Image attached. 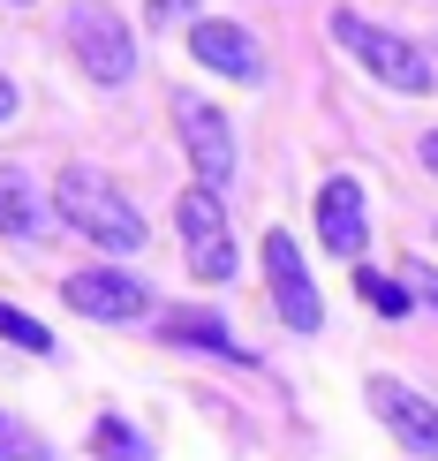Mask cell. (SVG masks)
Segmentation results:
<instances>
[{"instance_id":"cell-12","label":"cell","mask_w":438,"mask_h":461,"mask_svg":"<svg viewBox=\"0 0 438 461\" xmlns=\"http://www.w3.org/2000/svg\"><path fill=\"white\" fill-rule=\"evenodd\" d=\"M91 454L99 461H151V438L129 431L121 416H99V424H91Z\"/></svg>"},{"instance_id":"cell-11","label":"cell","mask_w":438,"mask_h":461,"mask_svg":"<svg viewBox=\"0 0 438 461\" xmlns=\"http://www.w3.org/2000/svg\"><path fill=\"white\" fill-rule=\"evenodd\" d=\"M46 227V204L23 175H0V235H38Z\"/></svg>"},{"instance_id":"cell-4","label":"cell","mask_w":438,"mask_h":461,"mask_svg":"<svg viewBox=\"0 0 438 461\" xmlns=\"http://www.w3.org/2000/svg\"><path fill=\"white\" fill-rule=\"evenodd\" d=\"M264 280H273V303H280V318H288L295 333H317V325H326L317 280H310V265H302V249H295L288 227H273V235H264Z\"/></svg>"},{"instance_id":"cell-1","label":"cell","mask_w":438,"mask_h":461,"mask_svg":"<svg viewBox=\"0 0 438 461\" xmlns=\"http://www.w3.org/2000/svg\"><path fill=\"white\" fill-rule=\"evenodd\" d=\"M53 212H61L84 242L113 249V258H129V249H144V212L121 197L106 175H91V167H68L61 182H53Z\"/></svg>"},{"instance_id":"cell-5","label":"cell","mask_w":438,"mask_h":461,"mask_svg":"<svg viewBox=\"0 0 438 461\" xmlns=\"http://www.w3.org/2000/svg\"><path fill=\"white\" fill-rule=\"evenodd\" d=\"M174 227L189 242V273L197 280H235V242H227V212H219L212 189H182Z\"/></svg>"},{"instance_id":"cell-7","label":"cell","mask_w":438,"mask_h":461,"mask_svg":"<svg viewBox=\"0 0 438 461\" xmlns=\"http://www.w3.org/2000/svg\"><path fill=\"white\" fill-rule=\"evenodd\" d=\"M371 409H378V424L401 438L408 454L438 461V401H424L416 386H401V378H371Z\"/></svg>"},{"instance_id":"cell-13","label":"cell","mask_w":438,"mask_h":461,"mask_svg":"<svg viewBox=\"0 0 438 461\" xmlns=\"http://www.w3.org/2000/svg\"><path fill=\"white\" fill-rule=\"evenodd\" d=\"M355 295H363L378 318H408V311H416V303H408V280H386V273H355Z\"/></svg>"},{"instance_id":"cell-2","label":"cell","mask_w":438,"mask_h":461,"mask_svg":"<svg viewBox=\"0 0 438 461\" xmlns=\"http://www.w3.org/2000/svg\"><path fill=\"white\" fill-rule=\"evenodd\" d=\"M333 46L348 53V61H363L386 91H408V99L431 91V61H424V53H416L401 31L371 23V15H355V8H333Z\"/></svg>"},{"instance_id":"cell-18","label":"cell","mask_w":438,"mask_h":461,"mask_svg":"<svg viewBox=\"0 0 438 461\" xmlns=\"http://www.w3.org/2000/svg\"><path fill=\"white\" fill-rule=\"evenodd\" d=\"M8 113H15V84H8V76H0V122H8Z\"/></svg>"},{"instance_id":"cell-16","label":"cell","mask_w":438,"mask_h":461,"mask_svg":"<svg viewBox=\"0 0 438 461\" xmlns=\"http://www.w3.org/2000/svg\"><path fill=\"white\" fill-rule=\"evenodd\" d=\"M189 8H197V0H144V23L151 31H174V23H189Z\"/></svg>"},{"instance_id":"cell-15","label":"cell","mask_w":438,"mask_h":461,"mask_svg":"<svg viewBox=\"0 0 438 461\" xmlns=\"http://www.w3.org/2000/svg\"><path fill=\"white\" fill-rule=\"evenodd\" d=\"M0 461H53V447H46V438H31L15 416H0Z\"/></svg>"},{"instance_id":"cell-17","label":"cell","mask_w":438,"mask_h":461,"mask_svg":"<svg viewBox=\"0 0 438 461\" xmlns=\"http://www.w3.org/2000/svg\"><path fill=\"white\" fill-rule=\"evenodd\" d=\"M401 280H408V295H424L438 311V273H431V265H401Z\"/></svg>"},{"instance_id":"cell-9","label":"cell","mask_w":438,"mask_h":461,"mask_svg":"<svg viewBox=\"0 0 438 461\" xmlns=\"http://www.w3.org/2000/svg\"><path fill=\"white\" fill-rule=\"evenodd\" d=\"M317 242H326L333 258H363L371 249V212H363V189L348 175H333L317 189Z\"/></svg>"},{"instance_id":"cell-14","label":"cell","mask_w":438,"mask_h":461,"mask_svg":"<svg viewBox=\"0 0 438 461\" xmlns=\"http://www.w3.org/2000/svg\"><path fill=\"white\" fill-rule=\"evenodd\" d=\"M0 340H15V348H31V356H53V333L38 318H23L15 303H0Z\"/></svg>"},{"instance_id":"cell-19","label":"cell","mask_w":438,"mask_h":461,"mask_svg":"<svg viewBox=\"0 0 438 461\" xmlns=\"http://www.w3.org/2000/svg\"><path fill=\"white\" fill-rule=\"evenodd\" d=\"M424 167H431V175H438V129H431V137H424Z\"/></svg>"},{"instance_id":"cell-6","label":"cell","mask_w":438,"mask_h":461,"mask_svg":"<svg viewBox=\"0 0 438 461\" xmlns=\"http://www.w3.org/2000/svg\"><path fill=\"white\" fill-rule=\"evenodd\" d=\"M182 144H189V167H197V189H219L235 182V129H227V113L219 106H204V99H182Z\"/></svg>"},{"instance_id":"cell-3","label":"cell","mask_w":438,"mask_h":461,"mask_svg":"<svg viewBox=\"0 0 438 461\" xmlns=\"http://www.w3.org/2000/svg\"><path fill=\"white\" fill-rule=\"evenodd\" d=\"M68 46H76V61H84L91 84H129L137 76V38L121 31V15L106 0H76L68 8Z\"/></svg>"},{"instance_id":"cell-8","label":"cell","mask_w":438,"mask_h":461,"mask_svg":"<svg viewBox=\"0 0 438 461\" xmlns=\"http://www.w3.org/2000/svg\"><path fill=\"white\" fill-rule=\"evenodd\" d=\"M61 295H68V311H84L99 325H137L151 311V287L129 280V273H68Z\"/></svg>"},{"instance_id":"cell-10","label":"cell","mask_w":438,"mask_h":461,"mask_svg":"<svg viewBox=\"0 0 438 461\" xmlns=\"http://www.w3.org/2000/svg\"><path fill=\"white\" fill-rule=\"evenodd\" d=\"M189 53H197L204 68L235 76V84H257V76H264V61H257V38L242 31V23H219V15L189 23Z\"/></svg>"}]
</instances>
